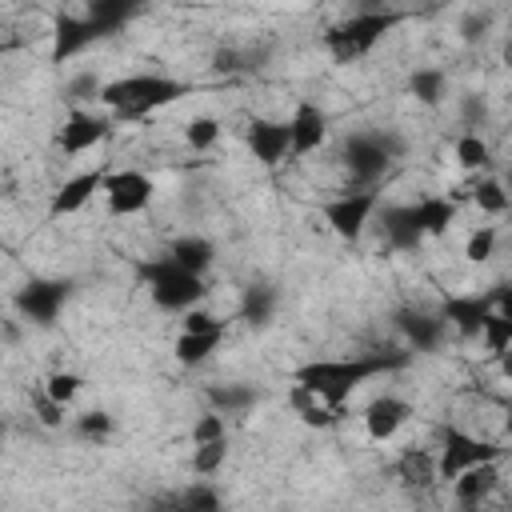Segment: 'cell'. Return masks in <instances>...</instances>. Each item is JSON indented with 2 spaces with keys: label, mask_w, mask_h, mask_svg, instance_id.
I'll use <instances>...</instances> for the list:
<instances>
[{
  "label": "cell",
  "mask_w": 512,
  "mask_h": 512,
  "mask_svg": "<svg viewBox=\"0 0 512 512\" xmlns=\"http://www.w3.org/2000/svg\"><path fill=\"white\" fill-rule=\"evenodd\" d=\"M468 200H472L480 212H488V216H500V212L512 208V196H508V188H504L500 176H476V180L468 184Z\"/></svg>",
  "instance_id": "f1b7e54d"
},
{
  "label": "cell",
  "mask_w": 512,
  "mask_h": 512,
  "mask_svg": "<svg viewBox=\"0 0 512 512\" xmlns=\"http://www.w3.org/2000/svg\"><path fill=\"white\" fill-rule=\"evenodd\" d=\"M276 308H280V292H276L272 284H264V280H252V284L240 292V320L252 324V328L272 324Z\"/></svg>",
  "instance_id": "7402d4cb"
},
{
  "label": "cell",
  "mask_w": 512,
  "mask_h": 512,
  "mask_svg": "<svg viewBox=\"0 0 512 512\" xmlns=\"http://www.w3.org/2000/svg\"><path fill=\"white\" fill-rule=\"evenodd\" d=\"M244 144L256 156V164L276 168L284 156H292V132L288 120H272V116H252L244 124Z\"/></svg>",
  "instance_id": "7c38bea8"
},
{
  "label": "cell",
  "mask_w": 512,
  "mask_h": 512,
  "mask_svg": "<svg viewBox=\"0 0 512 512\" xmlns=\"http://www.w3.org/2000/svg\"><path fill=\"white\" fill-rule=\"evenodd\" d=\"M492 312H496L492 292H460V296H448L444 308H440L448 332H456L460 340H480V328Z\"/></svg>",
  "instance_id": "2e32d148"
},
{
  "label": "cell",
  "mask_w": 512,
  "mask_h": 512,
  "mask_svg": "<svg viewBox=\"0 0 512 512\" xmlns=\"http://www.w3.org/2000/svg\"><path fill=\"white\" fill-rule=\"evenodd\" d=\"M224 460H228V436H224V440H212V444H196V448H192V472H196L200 480L216 476V472L224 468Z\"/></svg>",
  "instance_id": "e575fe53"
},
{
  "label": "cell",
  "mask_w": 512,
  "mask_h": 512,
  "mask_svg": "<svg viewBox=\"0 0 512 512\" xmlns=\"http://www.w3.org/2000/svg\"><path fill=\"white\" fill-rule=\"evenodd\" d=\"M244 60H248V56L236 52V48H220V52H216V68H220V72H236V68H244Z\"/></svg>",
  "instance_id": "b9f144b4"
},
{
  "label": "cell",
  "mask_w": 512,
  "mask_h": 512,
  "mask_svg": "<svg viewBox=\"0 0 512 512\" xmlns=\"http://www.w3.org/2000/svg\"><path fill=\"white\" fill-rule=\"evenodd\" d=\"M460 32H464V40H480V36L488 32V16H480V12H472V16H464V24H460Z\"/></svg>",
  "instance_id": "60d3db41"
},
{
  "label": "cell",
  "mask_w": 512,
  "mask_h": 512,
  "mask_svg": "<svg viewBox=\"0 0 512 512\" xmlns=\"http://www.w3.org/2000/svg\"><path fill=\"white\" fill-rule=\"evenodd\" d=\"M396 476L408 488H432L440 480V472H436V448H408L396 460Z\"/></svg>",
  "instance_id": "d4e9b609"
},
{
  "label": "cell",
  "mask_w": 512,
  "mask_h": 512,
  "mask_svg": "<svg viewBox=\"0 0 512 512\" xmlns=\"http://www.w3.org/2000/svg\"><path fill=\"white\" fill-rule=\"evenodd\" d=\"M40 388H44L52 400H60L64 408H72L76 396L84 392V376H76V372H68V368H56V372H48V376L40 380Z\"/></svg>",
  "instance_id": "836d02e7"
},
{
  "label": "cell",
  "mask_w": 512,
  "mask_h": 512,
  "mask_svg": "<svg viewBox=\"0 0 512 512\" xmlns=\"http://www.w3.org/2000/svg\"><path fill=\"white\" fill-rule=\"evenodd\" d=\"M136 272H140V280H144V288H148L152 304H156V308H164V312L184 316V312L200 308V300L208 296L204 276H196V272L180 268L168 252H164V256H152V260H140V264H136Z\"/></svg>",
  "instance_id": "3957f363"
},
{
  "label": "cell",
  "mask_w": 512,
  "mask_h": 512,
  "mask_svg": "<svg viewBox=\"0 0 512 512\" xmlns=\"http://www.w3.org/2000/svg\"><path fill=\"white\" fill-rule=\"evenodd\" d=\"M192 96V84L176 80V76H164V72H128V76H116L104 84L100 92V108L112 116V120H144L176 100Z\"/></svg>",
  "instance_id": "7a4b0ae2"
},
{
  "label": "cell",
  "mask_w": 512,
  "mask_h": 512,
  "mask_svg": "<svg viewBox=\"0 0 512 512\" xmlns=\"http://www.w3.org/2000/svg\"><path fill=\"white\" fill-rule=\"evenodd\" d=\"M204 400H208L212 412H220V416L232 420V416H248L264 400V392L256 384H248V380H228V384H212L204 392Z\"/></svg>",
  "instance_id": "ffe728a7"
},
{
  "label": "cell",
  "mask_w": 512,
  "mask_h": 512,
  "mask_svg": "<svg viewBox=\"0 0 512 512\" xmlns=\"http://www.w3.org/2000/svg\"><path fill=\"white\" fill-rule=\"evenodd\" d=\"M492 308H496L500 316H508V320H512V284L492 288Z\"/></svg>",
  "instance_id": "7bdbcfd3"
},
{
  "label": "cell",
  "mask_w": 512,
  "mask_h": 512,
  "mask_svg": "<svg viewBox=\"0 0 512 512\" xmlns=\"http://www.w3.org/2000/svg\"><path fill=\"white\" fill-rule=\"evenodd\" d=\"M496 368H500V376H504V380H512V352H504V356L496 360Z\"/></svg>",
  "instance_id": "ee69618b"
},
{
  "label": "cell",
  "mask_w": 512,
  "mask_h": 512,
  "mask_svg": "<svg viewBox=\"0 0 512 512\" xmlns=\"http://www.w3.org/2000/svg\"><path fill=\"white\" fill-rule=\"evenodd\" d=\"M228 436V416H220V412H200L196 420H192V432H188V440H192V448L196 444H212V440H224Z\"/></svg>",
  "instance_id": "8d00e7d4"
},
{
  "label": "cell",
  "mask_w": 512,
  "mask_h": 512,
  "mask_svg": "<svg viewBox=\"0 0 512 512\" xmlns=\"http://www.w3.org/2000/svg\"><path fill=\"white\" fill-rule=\"evenodd\" d=\"M376 212H380V188H344V192H336V196H328L320 204L324 224L340 240H348V244H356L368 232V224L376 220Z\"/></svg>",
  "instance_id": "8992f818"
},
{
  "label": "cell",
  "mask_w": 512,
  "mask_h": 512,
  "mask_svg": "<svg viewBox=\"0 0 512 512\" xmlns=\"http://www.w3.org/2000/svg\"><path fill=\"white\" fill-rule=\"evenodd\" d=\"M156 196V180L140 168H120L104 184V204L112 216H140Z\"/></svg>",
  "instance_id": "30bf717a"
},
{
  "label": "cell",
  "mask_w": 512,
  "mask_h": 512,
  "mask_svg": "<svg viewBox=\"0 0 512 512\" xmlns=\"http://www.w3.org/2000/svg\"><path fill=\"white\" fill-rule=\"evenodd\" d=\"M412 360V352H356V356H328V360H308L292 372V384H304L308 392H316L324 404L340 408L352 400V392H360L368 380L400 372Z\"/></svg>",
  "instance_id": "6da1fadb"
},
{
  "label": "cell",
  "mask_w": 512,
  "mask_h": 512,
  "mask_svg": "<svg viewBox=\"0 0 512 512\" xmlns=\"http://www.w3.org/2000/svg\"><path fill=\"white\" fill-rule=\"evenodd\" d=\"M216 328H228V320L212 316L208 308H192L180 316V332H216Z\"/></svg>",
  "instance_id": "ab89813d"
},
{
  "label": "cell",
  "mask_w": 512,
  "mask_h": 512,
  "mask_svg": "<svg viewBox=\"0 0 512 512\" xmlns=\"http://www.w3.org/2000/svg\"><path fill=\"white\" fill-rule=\"evenodd\" d=\"M500 452H504L500 444L480 440V436H472V432H464V428L448 424V428L440 432L436 472H440V480H444V484H452L460 472H468V468H476V464H492V460H500Z\"/></svg>",
  "instance_id": "52a82bcc"
},
{
  "label": "cell",
  "mask_w": 512,
  "mask_h": 512,
  "mask_svg": "<svg viewBox=\"0 0 512 512\" xmlns=\"http://www.w3.org/2000/svg\"><path fill=\"white\" fill-rule=\"evenodd\" d=\"M484 116H488V104H484V96H480V92L460 96V124H464V132H480Z\"/></svg>",
  "instance_id": "f35d334b"
},
{
  "label": "cell",
  "mask_w": 512,
  "mask_h": 512,
  "mask_svg": "<svg viewBox=\"0 0 512 512\" xmlns=\"http://www.w3.org/2000/svg\"><path fill=\"white\" fill-rule=\"evenodd\" d=\"M168 256H172L180 268H188V272L204 276V272L212 268V260H216V244H212L208 236L188 232V236H176V240L168 244Z\"/></svg>",
  "instance_id": "603a6c76"
},
{
  "label": "cell",
  "mask_w": 512,
  "mask_h": 512,
  "mask_svg": "<svg viewBox=\"0 0 512 512\" xmlns=\"http://www.w3.org/2000/svg\"><path fill=\"white\" fill-rule=\"evenodd\" d=\"M504 436H508V440H512V412H508V416H504Z\"/></svg>",
  "instance_id": "bcb514c9"
},
{
  "label": "cell",
  "mask_w": 512,
  "mask_h": 512,
  "mask_svg": "<svg viewBox=\"0 0 512 512\" xmlns=\"http://www.w3.org/2000/svg\"><path fill=\"white\" fill-rule=\"evenodd\" d=\"M408 92L416 96V104L440 108V104L448 100V72L436 68V64H424V68H416V72L408 76Z\"/></svg>",
  "instance_id": "484cf974"
},
{
  "label": "cell",
  "mask_w": 512,
  "mask_h": 512,
  "mask_svg": "<svg viewBox=\"0 0 512 512\" xmlns=\"http://www.w3.org/2000/svg\"><path fill=\"white\" fill-rule=\"evenodd\" d=\"M416 212H420L424 236H444L452 228V220H456V200L452 196H420Z\"/></svg>",
  "instance_id": "f546056e"
},
{
  "label": "cell",
  "mask_w": 512,
  "mask_h": 512,
  "mask_svg": "<svg viewBox=\"0 0 512 512\" xmlns=\"http://www.w3.org/2000/svg\"><path fill=\"white\" fill-rule=\"evenodd\" d=\"M396 24H400V12H396V8H376V4H368V8L352 12L344 24L328 28V32H324V48H328V56H332L336 64H352V60H364Z\"/></svg>",
  "instance_id": "5b68a950"
},
{
  "label": "cell",
  "mask_w": 512,
  "mask_h": 512,
  "mask_svg": "<svg viewBox=\"0 0 512 512\" xmlns=\"http://www.w3.org/2000/svg\"><path fill=\"white\" fill-rule=\"evenodd\" d=\"M372 224L380 228V236H384V244L392 252H416L428 240L424 228H420L416 204H380V212H376Z\"/></svg>",
  "instance_id": "5bb4252c"
},
{
  "label": "cell",
  "mask_w": 512,
  "mask_h": 512,
  "mask_svg": "<svg viewBox=\"0 0 512 512\" xmlns=\"http://www.w3.org/2000/svg\"><path fill=\"white\" fill-rule=\"evenodd\" d=\"M112 428H116V420H112V412H104V408H88V412L72 416V432H76L80 440H88V444H104V440L112 436Z\"/></svg>",
  "instance_id": "d6a6232c"
},
{
  "label": "cell",
  "mask_w": 512,
  "mask_h": 512,
  "mask_svg": "<svg viewBox=\"0 0 512 512\" xmlns=\"http://www.w3.org/2000/svg\"><path fill=\"white\" fill-rule=\"evenodd\" d=\"M72 296V280H60V276H32L24 288H16L12 296V308L20 312V320L36 324V328H52L64 312Z\"/></svg>",
  "instance_id": "ba28073f"
},
{
  "label": "cell",
  "mask_w": 512,
  "mask_h": 512,
  "mask_svg": "<svg viewBox=\"0 0 512 512\" xmlns=\"http://www.w3.org/2000/svg\"><path fill=\"white\" fill-rule=\"evenodd\" d=\"M224 336H228V328H216V332H180L176 344H172V356L184 368H200V364H208L216 356V348L224 344Z\"/></svg>",
  "instance_id": "44dd1931"
},
{
  "label": "cell",
  "mask_w": 512,
  "mask_h": 512,
  "mask_svg": "<svg viewBox=\"0 0 512 512\" xmlns=\"http://www.w3.org/2000/svg\"><path fill=\"white\" fill-rule=\"evenodd\" d=\"M288 400H292L300 424H308V428H332V424H340V416H344L340 408H332V404H324L316 392H308L304 384H292V388H288Z\"/></svg>",
  "instance_id": "cb8c5ba5"
},
{
  "label": "cell",
  "mask_w": 512,
  "mask_h": 512,
  "mask_svg": "<svg viewBox=\"0 0 512 512\" xmlns=\"http://www.w3.org/2000/svg\"><path fill=\"white\" fill-rule=\"evenodd\" d=\"M288 132H292V156H312L316 148H324L328 140V112L316 100H296L292 116H288Z\"/></svg>",
  "instance_id": "e0dca14e"
},
{
  "label": "cell",
  "mask_w": 512,
  "mask_h": 512,
  "mask_svg": "<svg viewBox=\"0 0 512 512\" xmlns=\"http://www.w3.org/2000/svg\"><path fill=\"white\" fill-rule=\"evenodd\" d=\"M504 188H508V196H512V168L504 172Z\"/></svg>",
  "instance_id": "7dc6e473"
},
{
  "label": "cell",
  "mask_w": 512,
  "mask_h": 512,
  "mask_svg": "<svg viewBox=\"0 0 512 512\" xmlns=\"http://www.w3.org/2000/svg\"><path fill=\"white\" fill-rule=\"evenodd\" d=\"M104 76L100 72H76V76H68V84H64V104L68 108H88V100H96L100 104V92H104Z\"/></svg>",
  "instance_id": "4dcf8cb0"
},
{
  "label": "cell",
  "mask_w": 512,
  "mask_h": 512,
  "mask_svg": "<svg viewBox=\"0 0 512 512\" xmlns=\"http://www.w3.org/2000/svg\"><path fill=\"white\" fill-rule=\"evenodd\" d=\"M504 64L512 68V36H508V44H504Z\"/></svg>",
  "instance_id": "f6af8a7d"
},
{
  "label": "cell",
  "mask_w": 512,
  "mask_h": 512,
  "mask_svg": "<svg viewBox=\"0 0 512 512\" xmlns=\"http://www.w3.org/2000/svg\"><path fill=\"white\" fill-rule=\"evenodd\" d=\"M496 484H500V460H492V464H476V468L460 472L448 488H452V500H456L460 508L476 512V508L496 492Z\"/></svg>",
  "instance_id": "d6986e66"
},
{
  "label": "cell",
  "mask_w": 512,
  "mask_h": 512,
  "mask_svg": "<svg viewBox=\"0 0 512 512\" xmlns=\"http://www.w3.org/2000/svg\"><path fill=\"white\" fill-rule=\"evenodd\" d=\"M412 416H416V408H412L404 396H396V392H380V396H372V400L364 404V412H360L364 432H368V440H376V444L396 440V436L408 428Z\"/></svg>",
  "instance_id": "8fae6325"
},
{
  "label": "cell",
  "mask_w": 512,
  "mask_h": 512,
  "mask_svg": "<svg viewBox=\"0 0 512 512\" xmlns=\"http://www.w3.org/2000/svg\"><path fill=\"white\" fill-rule=\"evenodd\" d=\"M84 12H88V20L100 28V36H112V32H120V28L140 12V4H132V0H92Z\"/></svg>",
  "instance_id": "83f0119b"
},
{
  "label": "cell",
  "mask_w": 512,
  "mask_h": 512,
  "mask_svg": "<svg viewBox=\"0 0 512 512\" xmlns=\"http://www.w3.org/2000/svg\"><path fill=\"white\" fill-rule=\"evenodd\" d=\"M396 328H400V336H404V344H408L412 356L416 352H440L444 340H448V324H444L440 312L432 316V312L404 308V312H396Z\"/></svg>",
  "instance_id": "ac0fdd59"
},
{
  "label": "cell",
  "mask_w": 512,
  "mask_h": 512,
  "mask_svg": "<svg viewBox=\"0 0 512 512\" xmlns=\"http://www.w3.org/2000/svg\"><path fill=\"white\" fill-rule=\"evenodd\" d=\"M496 244H500V232H496L492 224H480V228H472L468 240H464V260L488 264V260L496 256Z\"/></svg>",
  "instance_id": "d590c367"
},
{
  "label": "cell",
  "mask_w": 512,
  "mask_h": 512,
  "mask_svg": "<svg viewBox=\"0 0 512 512\" xmlns=\"http://www.w3.org/2000/svg\"><path fill=\"white\" fill-rule=\"evenodd\" d=\"M32 416H36V424H44V428H64L68 408H64L60 400H52L44 388H36V392H32Z\"/></svg>",
  "instance_id": "74e56055"
},
{
  "label": "cell",
  "mask_w": 512,
  "mask_h": 512,
  "mask_svg": "<svg viewBox=\"0 0 512 512\" xmlns=\"http://www.w3.org/2000/svg\"><path fill=\"white\" fill-rule=\"evenodd\" d=\"M108 176H112V168L108 164H96V168H84V172H76V176H68L56 192H52V200H48V220H60V216H72V212H80L96 192L104 196V184H108Z\"/></svg>",
  "instance_id": "4fadbf2b"
},
{
  "label": "cell",
  "mask_w": 512,
  "mask_h": 512,
  "mask_svg": "<svg viewBox=\"0 0 512 512\" xmlns=\"http://www.w3.org/2000/svg\"><path fill=\"white\" fill-rule=\"evenodd\" d=\"M452 156H456L460 172H468V176L472 172L488 176V168H492V148H488V140L480 132H460L456 144H452Z\"/></svg>",
  "instance_id": "4316f807"
},
{
  "label": "cell",
  "mask_w": 512,
  "mask_h": 512,
  "mask_svg": "<svg viewBox=\"0 0 512 512\" xmlns=\"http://www.w3.org/2000/svg\"><path fill=\"white\" fill-rule=\"evenodd\" d=\"M96 40H104V36H100V28L88 20L84 8H80V12H56V16H52V60H56V64L80 56V52L92 48Z\"/></svg>",
  "instance_id": "9a60e30c"
},
{
  "label": "cell",
  "mask_w": 512,
  "mask_h": 512,
  "mask_svg": "<svg viewBox=\"0 0 512 512\" xmlns=\"http://www.w3.org/2000/svg\"><path fill=\"white\" fill-rule=\"evenodd\" d=\"M112 116L108 112H92V108H68V116L56 128V148L64 156H80L96 144H104L112 136Z\"/></svg>",
  "instance_id": "9c48e42d"
},
{
  "label": "cell",
  "mask_w": 512,
  "mask_h": 512,
  "mask_svg": "<svg viewBox=\"0 0 512 512\" xmlns=\"http://www.w3.org/2000/svg\"><path fill=\"white\" fill-rule=\"evenodd\" d=\"M408 140L392 128L384 132H352L344 140V168L352 176V188H380V180L388 176V168L396 160H404Z\"/></svg>",
  "instance_id": "277c9868"
},
{
  "label": "cell",
  "mask_w": 512,
  "mask_h": 512,
  "mask_svg": "<svg viewBox=\"0 0 512 512\" xmlns=\"http://www.w3.org/2000/svg\"><path fill=\"white\" fill-rule=\"evenodd\" d=\"M220 136H224V124H220L216 116H208V112H200V116H192V120L184 124V144H188L192 152H208V148H216Z\"/></svg>",
  "instance_id": "1f68e13d"
}]
</instances>
